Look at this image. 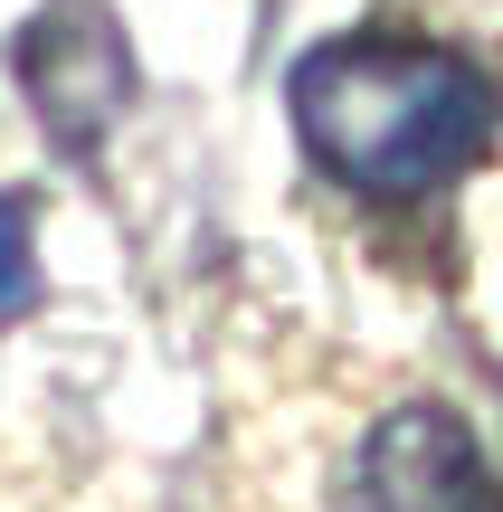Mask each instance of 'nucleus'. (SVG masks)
Returning <instances> with one entry per match:
<instances>
[{
	"label": "nucleus",
	"instance_id": "obj_1",
	"mask_svg": "<svg viewBox=\"0 0 503 512\" xmlns=\"http://www.w3.org/2000/svg\"><path fill=\"white\" fill-rule=\"evenodd\" d=\"M295 133L361 200H428L466 181L503 133V86L456 38L428 29H342L285 67Z\"/></svg>",
	"mask_w": 503,
	"mask_h": 512
},
{
	"label": "nucleus",
	"instance_id": "obj_2",
	"mask_svg": "<svg viewBox=\"0 0 503 512\" xmlns=\"http://www.w3.org/2000/svg\"><path fill=\"white\" fill-rule=\"evenodd\" d=\"M352 512H503V475L485 465V446H475V427L456 408L409 399L361 446Z\"/></svg>",
	"mask_w": 503,
	"mask_h": 512
},
{
	"label": "nucleus",
	"instance_id": "obj_3",
	"mask_svg": "<svg viewBox=\"0 0 503 512\" xmlns=\"http://www.w3.org/2000/svg\"><path fill=\"white\" fill-rule=\"evenodd\" d=\"M19 86H29L38 124L57 133L67 152H86L95 133L124 114L133 95V57L114 38V19L95 0H48V10L19 29Z\"/></svg>",
	"mask_w": 503,
	"mask_h": 512
},
{
	"label": "nucleus",
	"instance_id": "obj_4",
	"mask_svg": "<svg viewBox=\"0 0 503 512\" xmlns=\"http://www.w3.org/2000/svg\"><path fill=\"white\" fill-rule=\"evenodd\" d=\"M29 228H38V200H29V190H0V323H19V313L38 304V247H29Z\"/></svg>",
	"mask_w": 503,
	"mask_h": 512
}]
</instances>
